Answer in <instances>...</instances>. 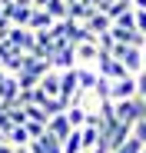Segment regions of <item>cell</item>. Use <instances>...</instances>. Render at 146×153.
<instances>
[{"label": "cell", "instance_id": "obj_1", "mask_svg": "<svg viewBox=\"0 0 146 153\" xmlns=\"http://www.w3.org/2000/svg\"><path fill=\"white\" fill-rule=\"evenodd\" d=\"M110 53L126 67L130 76H139V73H143V50H139V47H123V43H116Z\"/></svg>", "mask_w": 146, "mask_h": 153}, {"label": "cell", "instance_id": "obj_2", "mask_svg": "<svg viewBox=\"0 0 146 153\" xmlns=\"http://www.w3.org/2000/svg\"><path fill=\"white\" fill-rule=\"evenodd\" d=\"M96 73H100L106 83H113V80H123V76H130V73H126V67L119 63L113 53H106V50H100V60H96Z\"/></svg>", "mask_w": 146, "mask_h": 153}, {"label": "cell", "instance_id": "obj_3", "mask_svg": "<svg viewBox=\"0 0 146 153\" xmlns=\"http://www.w3.org/2000/svg\"><path fill=\"white\" fill-rule=\"evenodd\" d=\"M136 97V76H123V80H113L106 83V100L110 103H123V100Z\"/></svg>", "mask_w": 146, "mask_h": 153}, {"label": "cell", "instance_id": "obj_4", "mask_svg": "<svg viewBox=\"0 0 146 153\" xmlns=\"http://www.w3.org/2000/svg\"><path fill=\"white\" fill-rule=\"evenodd\" d=\"M7 40H10L17 50H23L27 57L37 50V33H33V30H27V27H10V30H7Z\"/></svg>", "mask_w": 146, "mask_h": 153}, {"label": "cell", "instance_id": "obj_5", "mask_svg": "<svg viewBox=\"0 0 146 153\" xmlns=\"http://www.w3.org/2000/svg\"><path fill=\"white\" fill-rule=\"evenodd\" d=\"M77 93H80V76H77V67H73V70H63V73H60V103H63V107H70Z\"/></svg>", "mask_w": 146, "mask_h": 153}, {"label": "cell", "instance_id": "obj_6", "mask_svg": "<svg viewBox=\"0 0 146 153\" xmlns=\"http://www.w3.org/2000/svg\"><path fill=\"white\" fill-rule=\"evenodd\" d=\"M30 13H33V7L23 4V0H17V4L4 7V17H7L10 27H27V23H30Z\"/></svg>", "mask_w": 146, "mask_h": 153}, {"label": "cell", "instance_id": "obj_7", "mask_svg": "<svg viewBox=\"0 0 146 153\" xmlns=\"http://www.w3.org/2000/svg\"><path fill=\"white\" fill-rule=\"evenodd\" d=\"M73 53H77V67H96V60H100V43H96V40L77 43Z\"/></svg>", "mask_w": 146, "mask_h": 153}, {"label": "cell", "instance_id": "obj_8", "mask_svg": "<svg viewBox=\"0 0 146 153\" xmlns=\"http://www.w3.org/2000/svg\"><path fill=\"white\" fill-rule=\"evenodd\" d=\"M50 63H53V70H60V73H63V70H73V67H77V53H73V47H70V43L60 47L57 53L50 57Z\"/></svg>", "mask_w": 146, "mask_h": 153}, {"label": "cell", "instance_id": "obj_9", "mask_svg": "<svg viewBox=\"0 0 146 153\" xmlns=\"http://www.w3.org/2000/svg\"><path fill=\"white\" fill-rule=\"evenodd\" d=\"M46 133H50V137H57V140H66V137L73 133V126H70L66 113H57V117H50V123H46Z\"/></svg>", "mask_w": 146, "mask_h": 153}, {"label": "cell", "instance_id": "obj_10", "mask_svg": "<svg viewBox=\"0 0 146 153\" xmlns=\"http://www.w3.org/2000/svg\"><path fill=\"white\" fill-rule=\"evenodd\" d=\"M83 27H86V30H90L93 37H100V33H110V27H113V20H110V17H106L103 10H93V17H90V20L83 23Z\"/></svg>", "mask_w": 146, "mask_h": 153}, {"label": "cell", "instance_id": "obj_11", "mask_svg": "<svg viewBox=\"0 0 146 153\" xmlns=\"http://www.w3.org/2000/svg\"><path fill=\"white\" fill-rule=\"evenodd\" d=\"M37 90H40V93H46L50 100H60V70H50V73H46L43 80L37 83Z\"/></svg>", "mask_w": 146, "mask_h": 153}, {"label": "cell", "instance_id": "obj_12", "mask_svg": "<svg viewBox=\"0 0 146 153\" xmlns=\"http://www.w3.org/2000/svg\"><path fill=\"white\" fill-rule=\"evenodd\" d=\"M53 23H57V20H53L50 13H46V10H37V7H33V13H30V23H27V30H33V33H43V30H50Z\"/></svg>", "mask_w": 146, "mask_h": 153}, {"label": "cell", "instance_id": "obj_13", "mask_svg": "<svg viewBox=\"0 0 146 153\" xmlns=\"http://www.w3.org/2000/svg\"><path fill=\"white\" fill-rule=\"evenodd\" d=\"M63 113H66V120H70V126H73V130H83V126H86V120H90V113H86L83 107H77V103H70Z\"/></svg>", "mask_w": 146, "mask_h": 153}, {"label": "cell", "instance_id": "obj_14", "mask_svg": "<svg viewBox=\"0 0 146 153\" xmlns=\"http://www.w3.org/2000/svg\"><path fill=\"white\" fill-rule=\"evenodd\" d=\"M77 76H80V90H96V83H100L96 67H77Z\"/></svg>", "mask_w": 146, "mask_h": 153}, {"label": "cell", "instance_id": "obj_15", "mask_svg": "<svg viewBox=\"0 0 146 153\" xmlns=\"http://www.w3.org/2000/svg\"><path fill=\"white\" fill-rule=\"evenodd\" d=\"M93 10H96V7L83 4V0H80V4H70V17H66V20H73V23H86V20L93 17Z\"/></svg>", "mask_w": 146, "mask_h": 153}, {"label": "cell", "instance_id": "obj_16", "mask_svg": "<svg viewBox=\"0 0 146 153\" xmlns=\"http://www.w3.org/2000/svg\"><path fill=\"white\" fill-rule=\"evenodd\" d=\"M43 10H46V13H50V17H53L57 23L70 17V4H66V0H50V4H46Z\"/></svg>", "mask_w": 146, "mask_h": 153}, {"label": "cell", "instance_id": "obj_17", "mask_svg": "<svg viewBox=\"0 0 146 153\" xmlns=\"http://www.w3.org/2000/svg\"><path fill=\"white\" fill-rule=\"evenodd\" d=\"M4 140H7L10 146H30V133L23 130V126H13V130H10Z\"/></svg>", "mask_w": 146, "mask_h": 153}, {"label": "cell", "instance_id": "obj_18", "mask_svg": "<svg viewBox=\"0 0 146 153\" xmlns=\"http://www.w3.org/2000/svg\"><path fill=\"white\" fill-rule=\"evenodd\" d=\"M63 153H83V137H80V130H73V133L63 140Z\"/></svg>", "mask_w": 146, "mask_h": 153}, {"label": "cell", "instance_id": "obj_19", "mask_svg": "<svg viewBox=\"0 0 146 153\" xmlns=\"http://www.w3.org/2000/svg\"><path fill=\"white\" fill-rule=\"evenodd\" d=\"M40 143H43V153H63V140H57V137H50V133H43Z\"/></svg>", "mask_w": 146, "mask_h": 153}, {"label": "cell", "instance_id": "obj_20", "mask_svg": "<svg viewBox=\"0 0 146 153\" xmlns=\"http://www.w3.org/2000/svg\"><path fill=\"white\" fill-rule=\"evenodd\" d=\"M110 153H143V143H139L136 137H130L123 146H116V150H110Z\"/></svg>", "mask_w": 146, "mask_h": 153}, {"label": "cell", "instance_id": "obj_21", "mask_svg": "<svg viewBox=\"0 0 146 153\" xmlns=\"http://www.w3.org/2000/svg\"><path fill=\"white\" fill-rule=\"evenodd\" d=\"M23 130L30 133V143H33V140H40V137L46 133V123H33V120H27V126H23Z\"/></svg>", "mask_w": 146, "mask_h": 153}, {"label": "cell", "instance_id": "obj_22", "mask_svg": "<svg viewBox=\"0 0 146 153\" xmlns=\"http://www.w3.org/2000/svg\"><path fill=\"white\" fill-rule=\"evenodd\" d=\"M133 137H136V140H139V143L146 146V117H143V120H139V123L133 126Z\"/></svg>", "mask_w": 146, "mask_h": 153}, {"label": "cell", "instance_id": "obj_23", "mask_svg": "<svg viewBox=\"0 0 146 153\" xmlns=\"http://www.w3.org/2000/svg\"><path fill=\"white\" fill-rule=\"evenodd\" d=\"M136 97H139V100H146V73H139V76H136Z\"/></svg>", "mask_w": 146, "mask_h": 153}, {"label": "cell", "instance_id": "obj_24", "mask_svg": "<svg viewBox=\"0 0 146 153\" xmlns=\"http://www.w3.org/2000/svg\"><path fill=\"white\" fill-rule=\"evenodd\" d=\"M136 30L146 37V10H136Z\"/></svg>", "mask_w": 146, "mask_h": 153}, {"label": "cell", "instance_id": "obj_25", "mask_svg": "<svg viewBox=\"0 0 146 153\" xmlns=\"http://www.w3.org/2000/svg\"><path fill=\"white\" fill-rule=\"evenodd\" d=\"M133 4V10H146V0H130Z\"/></svg>", "mask_w": 146, "mask_h": 153}, {"label": "cell", "instance_id": "obj_26", "mask_svg": "<svg viewBox=\"0 0 146 153\" xmlns=\"http://www.w3.org/2000/svg\"><path fill=\"white\" fill-rule=\"evenodd\" d=\"M0 153H13V146L10 143H0Z\"/></svg>", "mask_w": 146, "mask_h": 153}, {"label": "cell", "instance_id": "obj_27", "mask_svg": "<svg viewBox=\"0 0 146 153\" xmlns=\"http://www.w3.org/2000/svg\"><path fill=\"white\" fill-rule=\"evenodd\" d=\"M4 83H7V73L0 70V93H4Z\"/></svg>", "mask_w": 146, "mask_h": 153}, {"label": "cell", "instance_id": "obj_28", "mask_svg": "<svg viewBox=\"0 0 146 153\" xmlns=\"http://www.w3.org/2000/svg\"><path fill=\"white\" fill-rule=\"evenodd\" d=\"M13 153H30V146H13Z\"/></svg>", "mask_w": 146, "mask_h": 153}, {"label": "cell", "instance_id": "obj_29", "mask_svg": "<svg viewBox=\"0 0 146 153\" xmlns=\"http://www.w3.org/2000/svg\"><path fill=\"white\" fill-rule=\"evenodd\" d=\"M83 4H90V7H100V0H83Z\"/></svg>", "mask_w": 146, "mask_h": 153}, {"label": "cell", "instance_id": "obj_30", "mask_svg": "<svg viewBox=\"0 0 146 153\" xmlns=\"http://www.w3.org/2000/svg\"><path fill=\"white\" fill-rule=\"evenodd\" d=\"M143 73H146V47H143Z\"/></svg>", "mask_w": 146, "mask_h": 153}, {"label": "cell", "instance_id": "obj_31", "mask_svg": "<svg viewBox=\"0 0 146 153\" xmlns=\"http://www.w3.org/2000/svg\"><path fill=\"white\" fill-rule=\"evenodd\" d=\"M143 153H146V146H143Z\"/></svg>", "mask_w": 146, "mask_h": 153}]
</instances>
